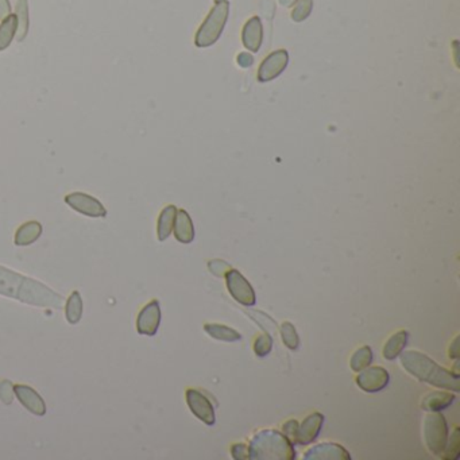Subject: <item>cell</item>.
<instances>
[{"mask_svg":"<svg viewBox=\"0 0 460 460\" xmlns=\"http://www.w3.org/2000/svg\"><path fill=\"white\" fill-rule=\"evenodd\" d=\"M224 277H225L227 289L230 291V294L234 297V300H237L239 304H242L244 307H251V305L255 304V301H257L255 291L253 289V287L250 285V282L243 277L237 269L227 270Z\"/></svg>","mask_w":460,"mask_h":460,"instance_id":"obj_6","label":"cell"},{"mask_svg":"<svg viewBox=\"0 0 460 460\" xmlns=\"http://www.w3.org/2000/svg\"><path fill=\"white\" fill-rule=\"evenodd\" d=\"M390 381L388 370L380 366L366 367L357 377V385L367 393H377L388 386Z\"/></svg>","mask_w":460,"mask_h":460,"instance_id":"obj_9","label":"cell"},{"mask_svg":"<svg viewBox=\"0 0 460 460\" xmlns=\"http://www.w3.org/2000/svg\"><path fill=\"white\" fill-rule=\"evenodd\" d=\"M187 404L194 416L207 425L215 424V411L210 400L198 390H187Z\"/></svg>","mask_w":460,"mask_h":460,"instance_id":"obj_10","label":"cell"},{"mask_svg":"<svg viewBox=\"0 0 460 460\" xmlns=\"http://www.w3.org/2000/svg\"><path fill=\"white\" fill-rule=\"evenodd\" d=\"M161 324V308L157 300L150 301L139 312L137 320V330L141 335L154 337Z\"/></svg>","mask_w":460,"mask_h":460,"instance_id":"obj_11","label":"cell"},{"mask_svg":"<svg viewBox=\"0 0 460 460\" xmlns=\"http://www.w3.org/2000/svg\"><path fill=\"white\" fill-rule=\"evenodd\" d=\"M176 214L177 208L174 205H168L162 210L160 218H158V225H157V234L158 239L161 242L167 241L173 231L174 227V220H176Z\"/></svg>","mask_w":460,"mask_h":460,"instance_id":"obj_20","label":"cell"},{"mask_svg":"<svg viewBox=\"0 0 460 460\" xmlns=\"http://www.w3.org/2000/svg\"><path fill=\"white\" fill-rule=\"evenodd\" d=\"M400 355V361L404 368L418 381L429 384L435 388L459 391V375L438 366L425 354L411 350Z\"/></svg>","mask_w":460,"mask_h":460,"instance_id":"obj_2","label":"cell"},{"mask_svg":"<svg viewBox=\"0 0 460 460\" xmlns=\"http://www.w3.org/2000/svg\"><path fill=\"white\" fill-rule=\"evenodd\" d=\"M232 452V458L237 460L250 459V454H248V447H246L244 444H235L231 448Z\"/></svg>","mask_w":460,"mask_h":460,"instance_id":"obj_32","label":"cell"},{"mask_svg":"<svg viewBox=\"0 0 460 460\" xmlns=\"http://www.w3.org/2000/svg\"><path fill=\"white\" fill-rule=\"evenodd\" d=\"M11 15V6L8 0H0V21Z\"/></svg>","mask_w":460,"mask_h":460,"instance_id":"obj_34","label":"cell"},{"mask_svg":"<svg viewBox=\"0 0 460 460\" xmlns=\"http://www.w3.org/2000/svg\"><path fill=\"white\" fill-rule=\"evenodd\" d=\"M205 332L214 338V339L221 340V341H230V343H234V341H238V340L242 339V335L232 330V328H228L225 325H220V324H205L204 327Z\"/></svg>","mask_w":460,"mask_h":460,"instance_id":"obj_22","label":"cell"},{"mask_svg":"<svg viewBox=\"0 0 460 460\" xmlns=\"http://www.w3.org/2000/svg\"><path fill=\"white\" fill-rule=\"evenodd\" d=\"M174 237L178 242L191 243L194 239V227L192 223V219L188 215L187 211L180 210L176 214V220H174Z\"/></svg>","mask_w":460,"mask_h":460,"instance_id":"obj_17","label":"cell"},{"mask_svg":"<svg viewBox=\"0 0 460 460\" xmlns=\"http://www.w3.org/2000/svg\"><path fill=\"white\" fill-rule=\"evenodd\" d=\"M248 454L251 460L296 459L293 443L284 434L274 429H264L253 437Z\"/></svg>","mask_w":460,"mask_h":460,"instance_id":"obj_3","label":"cell"},{"mask_svg":"<svg viewBox=\"0 0 460 460\" xmlns=\"http://www.w3.org/2000/svg\"><path fill=\"white\" fill-rule=\"evenodd\" d=\"M228 12H230L228 1L216 3V6L211 10L208 17L205 18L204 24L200 26L198 31L196 33L194 44L197 48H210L218 41L224 30V26L227 24Z\"/></svg>","mask_w":460,"mask_h":460,"instance_id":"obj_4","label":"cell"},{"mask_svg":"<svg viewBox=\"0 0 460 460\" xmlns=\"http://www.w3.org/2000/svg\"><path fill=\"white\" fill-rule=\"evenodd\" d=\"M288 64H289V54L287 50L281 49V50L273 51L262 61V64L258 69V76H257L258 81L267 83V81L277 78L287 69Z\"/></svg>","mask_w":460,"mask_h":460,"instance_id":"obj_8","label":"cell"},{"mask_svg":"<svg viewBox=\"0 0 460 460\" xmlns=\"http://www.w3.org/2000/svg\"><path fill=\"white\" fill-rule=\"evenodd\" d=\"M253 62H254V58H253V56L248 54V53H241V54L238 56V64H239L242 68H250V67L253 65Z\"/></svg>","mask_w":460,"mask_h":460,"instance_id":"obj_33","label":"cell"},{"mask_svg":"<svg viewBox=\"0 0 460 460\" xmlns=\"http://www.w3.org/2000/svg\"><path fill=\"white\" fill-rule=\"evenodd\" d=\"M273 348V339L270 335H261L254 343V352L259 358H265Z\"/></svg>","mask_w":460,"mask_h":460,"instance_id":"obj_29","label":"cell"},{"mask_svg":"<svg viewBox=\"0 0 460 460\" xmlns=\"http://www.w3.org/2000/svg\"><path fill=\"white\" fill-rule=\"evenodd\" d=\"M0 294L35 307L61 308L64 298L37 280L0 266Z\"/></svg>","mask_w":460,"mask_h":460,"instance_id":"obj_1","label":"cell"},{"mask_svg":"<svg viewBox=\"0 0 460 460\" xmlns=\"http://www.w3.org/2000/svg\"><path fill=\"white\" fill-rule=\"evenodd\" d=\"M323 423H324V416L320 413H312L309 417H307L303 421V424L298 427L296 444L308 445L314 443L321 431Z\"/></svg>","mask_w":460,"mask_h":460,"instance_id":"obj_14","label":"cell"},{"mask_svg":"<svg viewBox=\"0 0 460 460\" xmlns=\"http://www.w3.org/2000/svg\"><path fill=\"white\" fill-rule=\"evenodd\" d=\"M65 203L76 212L90 218H104L107 215L104 205L91 194L74 192L65 197Z\"/></svg>","mask_w":460,"mask_h":460,"instance_id":"obj_7","label":"cell"},{"mask_svg":"<svg viewBox=\"0 0 460 460\" xmlns=\"http://www.w3.org/2000/svg\"><path fill=\"white\" fill-rule=\"evenodd\" d=\"M42 234V225L38 221H27L22 224L15 234L17 246H28L38 241Z\"/></svg>","mask_w":460,"mask_h":460,"instance_id":"obj_18","label":"cell"},{"mask_svg":"<svg viewBox=\"0 0 460 460\" xmlns=\"http://www.w3.org/2000/svg\"><path fill=\"white\" fill-rule=\"evenodd\" d=\"M312 7H314V0H300L291 12L293 21L294 22L305 21L311 15Z\"/></svg>","mask_w":460,"mask_h":460,"instance_id":"obj_28","label":"cell"},{"mask_svg":"<svg viewBox=\"0 0 460 460\" xmlns=\"http://www.w3.org/2000/svg\"><path fill=\"white\" fill-rule=\"evenodd\" d=\"M15 17L18 21V28H17V38L18 41H24L28 31V1L27 0H18Z\"/></svg>","mask_w":460,"mask_h":460,"instance_id":"obj_24","label":"cell"},{"mask_svg":"<svg viewBox=\"0 0 460 460\" xmlns=\"http://www.w3.org/2000/svg\"><path fill=\"white\" fill-rule=\"evenodd\" d=\"M297 431H298V423H297L296 420H289V421L285 423L284 427H282V432H284V435L288 437L291 443H296Z\"/></svg>","mask_w":460,"mask_h":460,"instance_id":"obj_31","label":"cell"},{"mask_svg":"<svg viewBox=\"0 0 460 460\" xmlns=\"http://www.w3.org/2000/svg\"><path fill=\"white\" fill-rule=\"evenodd\" d=\"M305 460H350L351 457L346 448L335 443L318 444L304 455Z\"/></svg>","mask_w":460,"mask_h":460,"instance_id":"obj_13","label":"cell"},{"mask_svg":"<svg viewBox=\"0 0 460 460\" xmlns=\"http://www.w3.org/2000/svg\"><path fill=\"white\" fill-rule=\"evenodd\" d=\"M18 28V21L15 14L8 15L0 24V51L6 50L11 45Z\"/></svg>","mask_w":460,"mask_h":460,"instance_id":"obj_21","label":"cell"},{"mask_svg":"<svg viewBox=\"0 0 460 460\" xmlns=\"http://www.w3.org/2000/svg\"><path fill=\"white\" fill-rule=\"evenodd\" d=\"M242 41L244 48L248 49L250 51H259L264 41V26L258 17H253L244 24Z\"/></svg>","mask_w":460,"mask_h":460,"instance_id":"obj_15","label":"cell"},{"mask_svg":"<svg viewBox=\"0 0 460 460\" xmlns=\"http://www.w3.org/2000/svg\"><path fill=\"white\" fill-rule=\"evenodd\" d=\"M280 1H281L282 6H285V7H291V6H293L297 0H280Z\"/></svg>","mask_w":460,"mask_h":460,"instance_id":"obj_36","label":"cell"},{"mask_svg":"<svg viewBox=\"0 0 460 460\" xmlns=\"http://www.w3.org/2000/svg\"><path fill=\"white\" fill-rule=\"evenodd\" d=\"M221 1H227V0H215V3H221Z\"/></svg>","mask_w":460,"mask_h":460,"instance_id":"obj_37","label":"cell"},{"mask_svg":"<svg viewBox=\"0 0 460 460\" xmlns=\"http://www.w3.org/2000/svg\"><path fill=\"white\" fill-rule=\"evenodd\" d=\"M424 437L429 451L434 455L440 457L448 438V424L441 413L431 412L425 417Z\"/></svg>","mask_w":460,"mask_h":460,"instance_id":"obj_5","label":"cell"},{"mask_svg":"<svg viewBox=\"0 0 460 460\" xmlns=\"http://www.w3.org/2000/svg\"><path fill=\"white\" fill-rule=\"evenodd\" d=\"M83 316V300L78 291H73L67 301L65 307V317L69 324H77Z\"/></svg>","mask_w":460,"mask_h":460,"instance_id":"obj_23","label":"cell"},{"mask_svg":"<svg viewBox=\"0 0 460 460\" xmlns=\"http://www.w3.org/2000/svg\"><path fill=\"white\" fill-rule=\"evenodd\" d=\"M458 341H459V337H457V338L454 339V341H452V344L450 346V357H451L452 359H458V357H459V346H458Z\"/></svg>","mask_w":460,"mask_h":460,"instance_id":"obj_35","label":"cell"},{"mask_svg":"<svg viewBox=\"0 0 460 460\" xmlns=\"http://www.w3.org/2000/svg\"><path fill=\"white\" fill-rule=\"evenodd\" d=\"M443 459L458 460L460 457V431L455 428L450 438H447L445 447L440 455Z\"/></svg>","mask_w":460,"mask_h":460,"instance_id":"obj_26","label":"cell"},{"mask_svg":"<svg viewBox=\"0 0 460 460\" xmlns=\"http://www.w3.org/2000/svg\"><path fill=\"white\" fill-rule=\"evenodd\" d=\"M407 343H408V332L407 331L395 332L384 346V350H382L384 358L388 359V361L395 359L397 357H400V354L405 348Z\"/></svg>","mask_w":460,"mask_h":460,"instance_id":"obj_19","label":"cell"},{"mask_svg":"<svg viewBox=\"0 0 460 460\" xmlns=\"http://www.w3.org/2000/svg\"><path fill=\"white\" fill-rule=\"evenodd\" d=\"M371 362H373V351L368 346H364L354 352L350 361V366L352 371H361L368 367Z\"/></svg>","mask_w":460,"mask_h":460,"instance_id":"obj_25","label":"cell"},{"mask_svg":"<svg viewBox=\"0 0 460 460\" xmlns=\"http://www.w3.org/2000/svg\"><path fill=\"white\" fill-rule=\"evenodd\" d=\"M281 337H282V340H284V344L289 348V350H297L300 347V339H298V335H297V331L294 328V325L289 323V321H285L282 325H281Z\"/></svg>","mask_w":460,"mask_h":460,"instance_id":"obj_27","label":"cell"},{"mask_svg":"<svg viewBox=\"0 0 460 460\" xmlns=\"http://www.w3.org/2000/svg\"><path fill=\"white\" fill-rule=\"evenodd\" d=\"M455 401V395L450 391H432L427 394L421 401V408L425 412H441L451 407Z\"/></svg>","mask_w":460,"mask_h":460,"instance_id":"obj_16","label":"cell"},{"mask_svg":"<svg viewBox=\"0 0 460 460\" xmlns=\"http://www.w3.org/2000/svg\"><path fill=\"white\" fill-rule=\"evenodd\" d=\"M12 391H14V386L8 382V381H3L0 384V398L4 404H11L12 401Z\"/></svg>","mask_w":460,"mask_h":460,"instance_id":"obj_30","label":"cell"},{"mask_svg":"<svg viewBox=\"0 0 460 460\" xmlns=\"http://www.w3.org/2000/svg\"><path fill=\"white\" fill-rule=\"evenodd\" d=\"M14 393L24 408L35 416H44L46 413V405L42 397L30 386L15 385Z\"/></svg>","mask_w":460,"mask_h":460,"instance_id":"obj_12","label":"cell"}]
</instances>
